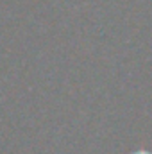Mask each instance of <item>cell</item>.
<instances>
[{"label":"cell","mask_w":152,"mask_h":154,"mask_svg":"<svg viewBox=\"0 0 152 154\" xmlns=\"http://www.w3.org/2000/svg\"><path fill=\"white\" fill-rule=\"evenodd\" d=\"M136 154H150V152H145V151H140V152H136Z\"/></svg>","instance_id":"cell-1"}]
</instances>
